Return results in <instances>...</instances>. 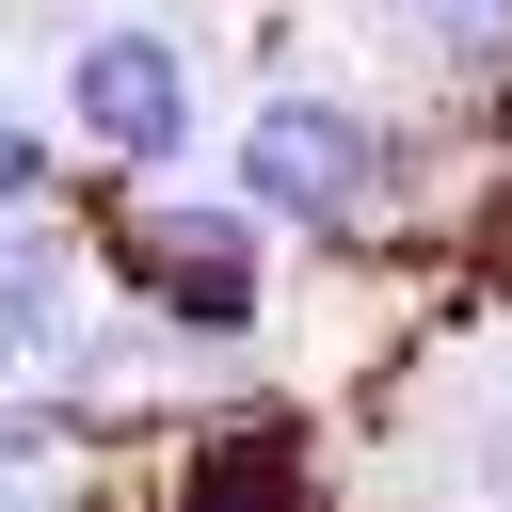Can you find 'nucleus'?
Returning <instances> with one entry per match:
<instances>
[{"mask_svg": "<svg viewBox=\"0 0 512 512\" xmlns=\"http://www.w3.org/2000/svg\"><path fill=\"white\" fill-rule=\"evenodd\" d=\"M112 288L160 320V336H256L272 320V256H256V208L224 192V208H128V240H112Z\"/></svg>", "mask_w": 512, "mask_h": 512, "instance_id": "nucleus-1", "label": "nucleus"}, {"mask_svg": "<svg viewBox=\"0 0 512 512\" xmlns=\"http://www.w3.org/2000/svg\"><path fill=\"white\" fill-rule=\"evenodd\" d=\"M80 352V240L64 224H0V368H64Z\"/></svg>", "mask_w": 512, "mask_h": 512, "instance_id": "nucleus-4", "label": "nucleus"}, {"mask_svg": "<svg viewBox=\"0 0 512 512\" xmlns=\"http://www.w3.org/2000/svg\"><path fill=\"white\" fill-rule=\"evenodd\" d=\"M48 448H64V400H0V480H32Z\"/></svg>", "mask_w": 512, "mask_h": 512, "instance_id": "nucleus-7", "label": "nucleus"}, {"mask_svg": "<svg viewBox=\"0 0 512 512\" xmlns=\"http://www.w3.org/2000/svg\"><path fill=\"white\" fill-rule=\"evenodd\" d=\"M416 48L432 64H512V0H416Z\"/></svg>", "mask_w": 512, "mask_h": 512, "instance_id": "nucleus-6", "label": "nucleus"}, {"mask_svg": "<svg viewBox=\"0 0 512 512\" xmlns=\"http://www.w3.org/2000/svg\"><path fill=\"white\" fill-rule=\"evenodd\" d=\"M176 512H320V496H304V448H288V432L208 416V448L176 464Z\"/></svg>", "mask_w": 512, "mask_h": 512, "instance_id": "nucleus-5", "label": "nucleus"}, {"mask_svg": "<svg viewBox=\"0 0 512 512\" xmlns=\"http://www.w3.org/2000/svg\"><path fill=\"white\" fill-rule=\"evenodd\" d=\"M224 176H240L256 224H368L384 176H400V144H384V112H352V96H256V128H240Z\"/></svg>", "mask_w": 512, "mask_h": 512, "instance_id": "nucleus-2", "label": "nucleus"}, {"mask_svg": "<svg viewBox=\"0 0 512 512\" xmlns=\"http://www.w3.org/2000/svg\"><path fill=\"white\" fill-rule=\"evenodd\" d=\"M64 128H80L96 160L160 176V160L192 144V48H176L160 16H128V32H80V64H64Z\"/></svg>", "mask_w": 512, "mask_h": 512, "instance_id": "nucleus-3", "label": "nucleus"}, {"mask_svg": "<svg viewBox=\"0 0 512 512\" xmlns=\"http://www.w3.org/2000/svg\"><path fill=\"white\" fill-rule=\"evenodd\" d=\"M0 512H32V496H0Z\"/></svg>", "mask_w": 512, "mask_h": 512, "instance_id": "nucleus-9", "label": "nucleus"}, {"mask_svg": "<svg viewBox=\"0 0 512 512\" xmlns=\"http://www.w3.org/2000/svg\"><path fill=\"white\" fill-rule=\"evenodd\" d=\"M32 192H48V128H32V112H0V224H16Z\"/></svg>", "mask_w": 512, "mask_h": 512, "instance_id": "nucleus-8", "label": "nucleus"}, {"mask_svg": "<svg viewBox=\"0 0 512 512\" xmlns=\"http://www.w3.org/2000/svg\"><path fill=\"white\" fill-rule=\"evenodd\" d=\"M496 512H512V496H496Z\"/></svg>", "mask_w": 512, "mask_h": 512, "instance_id": "nucleus-10", "label": "nucleus"}]
</instances>
